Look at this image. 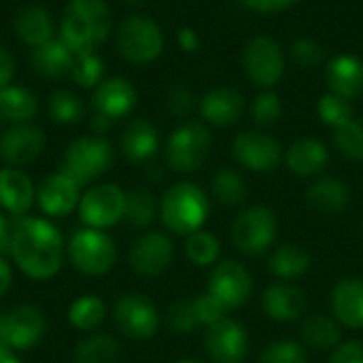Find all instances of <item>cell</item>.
Returning a JSON list of instances; mask_svg holds the SVG:
<instances>
[{"mask_svg": "<svg viewBox=\"0 0 363 363\" xmlns=\"http://www.w3.org/2000/svg\"><path fill=\"white\" fill-rule=\"evenodd\" d=\"M160 147V136L153 123L147 119H134L121 134V153L132 164H145L153 160Z\"/></svg>", "mask_w": 363, "mask_h": 363, "instance_id": "603a6c76", "label": "cell"}, {"mask_svg": "<svg viewBox=\"0 0 363 363\" xmlns=\"http://www.w3.org/2000/svg\"><path fill=\"white\" fill-rule=\"evenodd\" d=\"M36 202L40 211L49 217H66L81 202V185L74 183L64 172H53L43 179L36 189Z\"/></svg>", "mask_w": 363, "mask_h": 363, "instance_id": "e0dca14e", "label": "cell"}, {"mask_svg": "<svg viewBox=\"0 0 363 363\" xmlns=\"http://www.w3.org/2000/svg\"><path fill=\"white\" fill-rule=\"evenodd\" d=\"M0 363H21L15 357V351L11 349H0Z\"/></svg>", "mask_w": 363, "mask_h": 363, "instance_id": "11a10c76", "label": "cell"}, {"mask_svg": "<svg viewBox=\"0 0 363 363\" xmlns=\"http://www.w3.org/2000/svg\"><path fill=\"white\" fill-rule=\"evenodd\" d=\"M211 145V134L202 123H183L166 143V164L177 172H194L206 162Z\"/></svg>", "mask_w": 363, "mask_h": 363, "instance_id": "52a82bcc", "label": "cell"}, {"mask_svg": "<svg viewBox=\"0 0 363 363\" xmlns=\"http://www.w3.org/2000/svg\"><path fill=\"white\" fill-rule=\"evenodd\" d=\"M0 349H9L6 336H4V315H0Z\"/></svg>", "mask_w": 363, "mask_h": 363, "instance_id": "9f6ffc18", "label": "cell"}, {"mask_svg": "<svg viewBox=\"0 0 363 363\" xmlns=\"http://www.w3.org/2000/svg\"><path fill=\"white\" fill-rule=\"evenodd\" d=\"M177 363H200V362H194V359H183V362H177Z\"/></svg>", "mask_w": 363, "mask_h": 363, "instance_id": "680465c9", "label": "cell"}, {"mask_svg": "<svg viewBox=\"0 0 363 363\" xmlns=\"http://www.w3.org/2000/svg\"><path fill=\"white\" fill-rule=\"evenodd\" d=\"M4 336L11 351H28L45 336V317L36 306H17L4 315Z\"/></svg>", "mask_w": 363, "mask_h": 363, "instance_id": "ac0fdd59", "label": "cell"}, {"mask_svg": "<svg viewBox=\"0 0 363 363\" xmlns=\"http://www.w3.org/2000/svg\"><path fill=\"white\" fill-rule=\"evenodd\" d=\"M9 242H11V225L4 219V215L0 213V255L9 253Z\"/></svg>", "mask_w": 363, "mask_h": 363, "instance_id": "db71d44e", "label": "cell"}, {"mask_svg": "<svg viewBox=\"0 0 363 363\" xmlns=\"http://www.w3.org/2000/svg\"><path fill=\"white\" fill-rule=\"evenodd\" d=\"M160 215L170 232L189 236L204 225L208 217V198L194 183H177L164 194Z\"/></svg>", "mask_w": 363, "mask_h": 363, "instance_id": "3957f363", "label": "cell"}, {"mask_svg": "<svg viewBox=\"0 0 363 363\" xmlns=\"http://www.w3.org/2000/svg\"><path fill=\"white\" fill-rule=\"evenodd\" d=\"M113 164V147L106 138L91 134L77 138L64 153L60 172L70 177L74 183L89 185L94 179L104 174Z\"/></svg>", "mask_w": 363, "mask_h": 363, "instance_id": "277c9868", "label": "cell"}, {"mask_svg": "<svg viewBox=\"0 0 363 363\" xmlns=\"http://www.w3.org/2000/svg\"><path fill=\"white\" fill-rule=\"evenodd\" d=\"M334 145L336 149L353 160V162H363V123L362 121H355L351 119L349 123L336 128V134H334Z\"/></svg>", "mask_w": 363, "mask_h": 363, "instance_id": "f35d334b", "label": "cell"}, {"mask_svg": "<svg viewBox=\"0 0 363 363\" xmlns=\"http://www.w3.org/2000/svg\"><path fill=\"white\" fill-rule=\"evenodd\" d=\"M313 259L308 255V251L300 245H294V242H287L283 247H279L270 259V270L274 277L279 279H285V281H291V279H298L302 274L308 272Z\"/></svg>", "mask_w": 363, "mask_h": 363, "instance_id": "4dcf8cb0", "label": "cell"}, {"mask_svg": "<svg viewBox=\"0 0 363 363\" xmlns=\"http://www.w3.org/2000/svg\"><path fill=\"white\" fill-rule=\"evenodd\" d=\"M121 355L119 342L108 334H94L74 349V363H117Z\"/></svg>", "mask_w": 363, "mask_h": 363, "instance_id": "1f68e13d", "label": "cell"}, {"mask_svg": "<svg viewBox=\"0 0 363 363\" xmlns=\"http://www.w3.org/2000/svg\"><path fill=\"white\" fill-rule=\"evenodd\" d=\"M157 215V202L147 187H136L125 198V215L123 221L132 230H145L153 223Z\"/></svg>", "mask_w": 363, "mask_h": 363, "instance_id": "836d02e7", "label": "cell"}, {"mask_svg": "<svg viewBox=\"0 0 363 363\" xmlns=\"http://www.w3.org/2000/svg\"><path fill=\"white\" fill-rule=\"evenodd\" d=\"M38 113V100L26 87L9 85L0 89V115L11 123H30Z\"/></svg>", "mask_w": 363, "mask_h": 363, "instance_id": "f546056e", "label": "cell"}, {"mask_svg": "<svg viewBox=\"0 0 363 363\" xmlns=\"http://www.w3.org/2000/svg\"><path fill=\"white\" fill-rule=\"evenodd\" d=\"M298 0H245V4L257 13H279L294 6Z\"/></svg>", "mask_w": 363, "mask_h": 363, "instance_id": "681fc988", "label": "cell"}, {"mask_svg": "<svg viewBox=\"0 0 363 363\" xmlns=\"http://www.w3.org/2000/svg\"><path fill=\"white\" fill-rule=\"evenodd\" d=\"M106 317V306L98 296H81L68 308V321L81 332H94L102 325Z\"/></svg>", "mask_w": 363, "mask_h": 363, "instance_id": "e575fe53", "label": "cell"}, {"mask_svg": "<svg viewBox=\"0 0 363 363\" xmlns=\"http://www.w3.org/2000/svg\"><path fill=\"white\" fill-rule=\"evenodd\" d=\"M172 240L162 232H147L132 242L130 266L140 277H160L172 262Z\"/></svg>", "mask_w": 363, "mask_h": 363, "instance_id": "9a60e30c", "label": "cell"}, {"mask_svg": "<svg viewBox=\"0 0 363 363\" xmlns=\"http://www.w3.org/2000/svg\"><path fill=\"white\" fill-rule=\"evenodd\" d=\"M325 79L332 94L355 100L363 94V62L355 55H336L325 70Z\"/></svg>", "mask_w": 363, "mask_h": 363, "instance_id": "7402d4cb", "label": "cell"}, {"mask_svg": "<svg viewBox=\"0 0 363 363\" xmlns=\"http://www.w3.org/2000/svg\"><path fill=\"white\" fill-rule=\"evenodd\" d=\"M102 74H104V64L96 53L74 55V64L70 70L74 83H79L81 87H98L102 83Z\"/></svg>", "mask_w": 363, "mask_h": 363, "instance_id": "60d3db41", "label": "cell"}, {"mask_svg": "<svg viewBox=\"0 0 363 363\" xmlns=\"http://www.w3.org/2000/svg\"><path fill=\"white\" fill-rule=\"evenodd\" d=\"M13 26H15L17 36L32 49L53 38L51 13L43 4H26V6H21L15 13Z\"/></svg>", "mask_w": 363, "mask_h": 363, "instance_id": "484cf974", "label": "cell"}, {"mask_svg": "<svg viewBox=\"0 0 363 363\" xmlns=\"http://www.w3.org/2000/svg\"><path fill=\"white\" fill-rule=\"evenodd\" d=\"M242 66L247 77L255 85L264 89H272L285 74V55L274 38L255 36L245 49Z\"/></svg>", "mask_w": 363, "mask_h": 363, "instance_id": "30bf717a", "label": "cell"}, {"mask_svg": "<svg viewBox=\"0 0 363 363\" xmlns=\"http://www.w3.org/2000/svg\"><path fill=\"white\" fill-rule=\"evenodd\" d=\"M36 200V189L32 179L19 168H0V206L15 215L23 217Z\"/></svg>", "mask_w": 363, "mask_h": 363, "instance_id": "ffe728a7", "label": "cell"}, {"mask_svg": "<svg viewBox=\"0 0 363 363\" xmlns=\"http://www.w3.org/2000/svg\"><path fill=\"white\" fill-rule=\"evenodd\" d=\"M125 198L128 194L113 183H102L87 189L79 202V217L87 228L106 230L113 228L125 215Z\"/></svg>", "mask_w": 363, "mask_h": 363, "instance_id": "ba28073f", "label": "cell"}, {"mask_svg": "<svg viewBox=\"0 0 363 363\" xmlns=\"http://www.w3.org/2000/svg\"><path fill=\"white\" fill-rule=\"evenodd\" d=\"M45 149V134L32 123H13L0 136V160L11 168L32 164Z\"/></svg>", "mask_w": 363, "mask_h": 363, "instance_id": "4fadbf2b", "label": "cell"}, {"mask_svg": "<svg viewBox=\"0 0 363 363\" xmlns=\"http://www.w3.org/2000/svg\"><path fill=\"white\" fill-rule=\"evenodd\" d=\"M253 291V283L249 277V270L238 262H221L211 277L208 294L215 296L225 308H238L242 306Z\"/></svg>", "mask_w": 363, "mask_h": 363, "instance_id": "2e32d148", "label": "cell"}, {"mask_svg": "<svg viewBox=\"0 0 363 363\" xmlns=\"http://www.w3.org/2000/svg\"><path fill=\"white\" fill-rule=\"evenodd\" d=\"M302 336L308 347L319 349V351H334L342 340V332L338 323L323 315L308 317L302 325Z\"/></svg>", "mask_w": 363, "mask_h": 363, "instance_id": "d6a6232c", "label": "cell"}, {"mask_svg": "<svg viewBox=\"0 0 363 363\" xmlns=\"http://www.w3.org/2000/svg\"><path fill=\"white\" fill-rule=\"evenodd\" d=\"M111 26L113 17L104 0H68L60 21V38L74 55L96 53Z\"/></svg>", "mask_w": 363, "mask_h": 363, "instance_id": "7a4b0ae2", "label": "cell"}, {"mask_svg": "<svg viewBox=\"0 0 363 363\" xmlns=\"http://www.w3.org/2000/svg\"><path fill=\"white\" fill-rule=\"evenodd\" d=\"M13 74H15V62H13V55L6 47L0 45V89L9 87L11 81H13Z\"/></svg>", "mask_w": 363, "mask_h": 363, "instance_id": "f907efd6", "label": "cell"}, {"mask_svg": "<svg viewBox=\"0 0 363 363\" xmlns=\"http://www.w3.org/2000/svg\"><path fill=\"white\" fill-rule=\"evenodd\" d=\"M117 49L132 64H149L164 51V32L151 17L130 15L119 23Z\"/></svg>", "mask_w": 363, "mask_h": 363, "instance_id": "8992f818", "label": "cell"}, {"mask_svg": "<svg viewBox=\"0 0 363 363\" xmlns=\"http://www.w3.org/2000/svg\"><path fill=\"white\" fill-rule=\"evenodd\" d=\"M185 253L196 266H213L219 257V240L211 232H194L185 242Z\"/></svg>", "mask_w": 363, "mask_h": 363, "instance_id": "74e56055", "label": "cell"}, {"mask_svg": "<svg viewBox=\"0 0 363 363\" xmlns=\"http://www.w3.org/2000/svg\"><path fill=\"white\" fill-rule=\"evenodd\" d=\"M204 347L215 363H240L249 351V336L238 321L221 319L206 330Z\"/></svg>", "mask_w": 363, "mask_h": 363, "instance_id": "5bb4252c", "label": "cell"}, {"mask_svg": "<svg viewBox=\"0 0 363 363\" xmlns=\"http://www.w3.org/2000/svg\"><path fill=\"white\" fill-rule=\"evenodd\" d=\"M332 311L347 328H363V281L345 279L334 287Z\"/></svg>", "mask_w": 363, "mask_h": 363, "instance_id": "4316f807", "label": "cell"}, {"mask_svg": "<svg viewBox=\"0 0 363 363\" xmlns=\"http://www.w3.org/2000/svg\"><path fill=\"white\" fill-rule=\"evenodd\" d=\"M168 325L174 334H189L194 328L200 325L198 313H196V302L194 300H179L168 308Z\"/></svg>", "mask_w": 363, "mask_h": 363, "instance_id": "b9f144b4", "label": "cell"}, {"mask_svg": "<svg viewBox=\"0 0 363 363\" xmlns=\"http://www.w3.org/2000/svg\"><path fill=\"white\" fill-rule=\"evenodd\" d=\"M13 285V268L6 259L0 257V298L11 289Z\"/></svg>", "mask_w": 363, "mask_h": 363, "instance_id": "816d5d0a", "label": "cell"}, {"mask_svg": "<svg viewBox=\"0 0 363 363\" xmlns=\"http://www.w3.org/2000/svg\"><path fill=\"white\" fill-rule=\"evenodd\" d=\"M196 302V313H198V321H200V325H206V328H211V325H215L217 321H221V319H225L223 315H225V306L215 298V296H211L208 291L206 294H202L200 298H196L194 300Z\"/></svg>", "mask_w": 363, "mask_h": 363, "instance_id": "bcb514c9", "label": "cell"}, {"mask_svg": "<svg viewBox=\"0 0 363 363\" xmlns=\"http://www.w3.org/2000/svg\"><path fill=\"white\" fill-rule=\"evenodd\" d=\"M319 117L325 125H332L334 130L349 123L353 119V108H351V100L342 98V96H336V94H325L321 100H319Z\"/></svg>", "mask_w": 363, "mask_h": 363, "instance_id": "ab89813d", "label": "cell"}, {"mask_svg": "<svg viewBox=\"0 0 363 363\" xmlns=\"http://www.w3.org/2000/svg\"><path fill=\"white\" fill-rule=\"evenodd\" d=\"M64 238L51 221L23 215L11 225L9 255L26 277L34 281L53 279L64 264Z\"/></svg>", "mask_w": 363, "mask_h": 363, "instance_id": "6da1fadb", "label": "cell"}, {"mask_svg": "<svg viewBox=\"0 0 363 363\" xmlns=\"http://www.w3.org/2000/svg\"><path fill=\"white\" fill-rule=\"evenodd\" d=\"M281 117V100L274 91H264L253 102V121L257 125H272Z\"/></svg>", "mask_w": 363, "mask_h": 363, "instance_id": "ee69618b", "label": "cell"}, {"mask_svg": "<svg viewBox=\"0 0 363 363\" xmlns=\"http://www.w3.org/2000/svg\"><path fill=\"white\" fill-rule=\"evenodd\" d=\"M136 102H138V94L134 89V85L121 77L102 81L94 89V96H91L96 115H102L111 121L130 115L134 111Z\"/></svg>", "mask_w": 363, "mask_h": 363, "instance_id": "d6986e66", "label": "cell"}, {"mask_svg": "<svg viewBox=\"0 0 363 363\" xmlns=\"http://www.w3.org/2000/svg\"><path fill=\"white\" fill-rule=\"evenodd\" d=\"M330 363H363V345L357 340L338 345L332 351Z\"/></svg>", "mask_w": 363, "mask_h": 363, "instance_id": "c3c4849f", "label": "cell"}, {"mask_svg": "<svg viewBox=\"0 0 363 363\" xmlns=\"http://www.w3.org/2000/svg\"><path fill=\"white\" fill-rule=\"evenodd\" d=\"M125 4H130V6H140V4H145L147 0H123Z\"/></svg>", "mask_w": 363, "mask_h": 363, "instance_id": "6f0895ef", "label": "cell"}, {"mask_svg": "<svg viewBox=\"0 0 363 363\" xmlns=\"http://www.w3.org/2000/svg\"><path fill=\"white\" fill-rule=\"evenodd\" d=\"M113 319L119 332L132 340H147L160 330V313L155 304L140 294H125L113 308Z\"/></svg>", "mask_w": 363, "mask_h": 363, "instance_id": "8fae6325", "label": "cell"}, {"mask_svg": "<svg viewBox=\"0 0 363 363\" xmlns=\"http://www.w3.org/2000/svg\"><path fill=\"white\" fill-rule=\"evenodd\" d=\"M234 157L253 172H270L281 164L283 149L277 138L264 132H242L234 140Z\"/></svg>", "mask_w": 363, "mask_h": 363, "instance_id": "7c38bea8", "label": "cell"}, {"mask_svg": "<svg viewBox=\"0 0 363 363\" xmlns=\"http://www.w3.org/2000/svg\"><path fill=\"white\" fill-rule=\"evenodd\" d=\"M306 351L302 345L294 342V340H279L266 347V351L262 353L259 363H306Z\"/></svg>", "mask_w": 363, "mask_h": 363, "instance_id": "7bdbcfd3", "label": "cell"}, {"mask_svg": "<svg viewBox=\"0 0 363 363\" xmlns=\"http://www.w3.org/2000/svg\"><path fill=\"white\" fill-rule=\"evenodd\" d=\"M291 55H294V62L300 68H311V66L321 64L325 53H323V47L317 40H313V38H300L291 47Z\"/></svg>", "mask_w": 363, "mask_h": 363, "instance_id": "f6af8a7d", "label": "cell"}, {"mask_svg": "<svg viewBox=\"0 0 363 363\" xmlns=\"http://www.w3.org/2000/svg\"><path fill=\"white\" fill-rule=\"evenodd\" d=\"M47 111L51 115V119L55 123H64V125H72V123H79L83 113H85V106L81 102V98L68 89H55L51 96H49V102H47Z\"/></svg>", "mask_w": 363, "mask_h": 363, "instance_id": "8d00e7d4", "label": "cell"}, {"mask_svg": "<svg viewBox=\"0 0 363 363\" xmlns=\"http://www.w3.org/2000/svg\"><path fill=\"white\" fill-rule=\"evenodd\" d=\"M362 232H363V225H362Z\"/></svg>", "mask_w": 363, "mask_h": 363, "instance_id": "94428289", "label": "cell"}, {"mask_svg": "<svg viewBox=\"0 0 363 363\" xmlns=\"http://www.w3.org/2000/svg\"><path fill=\"white\" fill-rule=\"evenodd\" d=\"M285 162L300 177L319 174L328 166V147L317 138H300L289 147Z\"/></svg>", "mask_w": 363, "mask_h": 363, "instance_id": "f1b7e54d", "label": "cell"}, {"mask_svg": "<svg viewBox=\"0 0 363 363\" xmlns=\"http://www.w3.org/2000/svg\"><path fill=\"white\" fill-rule=\"evenodd\" d=\"M213 194L223 206H238L249 198L245 179L230 168H223L213 179Z\"/></svg>", "mask_w": 363, "mask_h": 363, "instance_id": "d590c367", "label": "cell"}, {"mask_svg": "<svg viewBox=\"0 0 363 363\" xmlns=\"http://www.w3.org/2000/svg\"><path fill=\"white\" fill-rule=\"evenodd\" d=\"M68 259L70 264L87 277H102L106 274L117 262L115 242L104 230L83 228L74 232L68 240Z\"/></svg>", "mask_w": 363, "mask_h": 363, "instance_id": "5b68a950", "label": "cell"}, {"mask_svg": "<svg viewBox=\"0 0 363 363\" xmlns=\"http://www.w3.org/2000/svg\"><path fill=\"white\" fill-rule=\"evenodd\" d=\"M349 187L334 177H323L306 189V202L321 215H340L349 204Z\"/></svg>", "mask_w": 363, "mask_h": 363, "instance_id": "83f0119b", "label": "cell"}, {"mask_svg": "<svg viewBox=\"0 0 363 363\" xmlns=\"http://www.w3.org/2000/svg\"><path fill=\"white\" fill-rule=\"evenodd\" d=\"M179 43L185 51H196L198 49V34L191 28H183L179 32Z\"/></svg>", "mask_w": 363, "mask_h": 363, "instance_id": "f5cc1de1", "label": "cell"}, {"mask_svg": "<svg viewBox=\"0 0 363 363\" xmlns=\"http://www.w3.org/2000/svg\"><path fill=\"white\" fill-rule=\"evenodd\" d=\"M264 311L274 321H296L306 311V296L296 285L277 283L264 294Z\"/></svg>", "mask_w": 363, "mask_h": 363, "instance_id": "d4e9b609", "label": "cell"}, {"mask_svg": "<svg viewBox=\"0 0 363 363\" xmlns=\"http://www.w3.org/2000/svg\"><path fill=\"white\" fill-rule=\"evenodd\" d=\"M30 62L34 70L47 79H62L70 74L74 64V53L66 47V43L57 36L38 45L30 53Z\"/></svg>", "mask_w": 363, "mask_h": 363, "instance_id": "cb8c5ba5", "label": "cell"}, {"mask_svg": "<svg viewBox=\"0 0 363 363\" xmlns=\"http://www.w3.org/2000/svg\"><path fill=\"white\" fill-rule=\"evenodd\" d=\"M168 108L177 115V117H185L189 115V111L194 108V94L183 87V85H174L168 91Z\"/></svg>", "mask_w": 363, "mask_h": 363, "instance_id": "7dc6e473", "label": "cell"}, {"mask_svg": "<svg viewBox=\"0 0 363 363\" xmlns=\"http://www.w3.org/2000/svg\"><path fill=\"white\" fill-rule=\"evenodd\" d=\"M202 117L219 128L236 123L245 113V98L234 87H215L200 102Z\"/></svg>", "mask_w": 363, "mask_h": 363, "instance_id": "44dd1931", "label": "cell"}, {"mask_svg": "<svg viewBox=\"0 0 363 363\" xmlns=\"http://www.w3.org/2000/svg\"><path fill=\"white\" fill-rule=\"evenodd\" d=\"M2 121H4V119H2V115H0V123H2Z\"/></svg>", "mask_w": 363, "mask_h": 363, "instance_id": "91938a15", "label": "cell"}, {"mask_svg": "<svg viewBox=\"0 0 363 363\" xmlns=\"http://www.w3.org/2000/svg\"><path fill=\"white\" fill-rule=\"evenodd\" d=\"M277 238V217L268 206H253L240 213L232 225V240L240 253L259 255Z\"/></svg>", "mask_w": 363, "mask_h": 363, "instance_id": "9c48e42d", "label": "cell"}]
</instances>
